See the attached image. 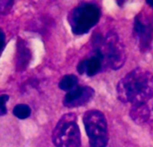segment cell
I'll return each mask as SVG.
<instances>
[{
    "label": "cell",
    "instance_id": "9",
    "mask_svg": "<svg viewBox=\"0 0 153 147\" xmlns=\"http://www.w3.org/2000/svg\"><path fill=\"white\" fill-rule=\"evenodd\" d=\"M130 118L138 125L146 123L151 117V110L146 103L133 104L129 112Z\"/></svg>",
    "mask_w": 153,
    "mask_h": 147
},
{
    "label": "cell",
    "instance_id": "14",
    "mask_svg": "<svg viewBox=\"0 0 153 147\" xmlns=\"http://www.w3.org/2000/svg\"><path fill=\"white\" fill-rule=\"evenodd\" d=\"M85 67H86V58L82 59V61H80V63L77 66V71L80 75H82L85 73Z\"/></svg>",
    "mask_w": 153,
    "mask_h": 147
},
{
    "label": "cell",
    "instance_id": "8",
    "mask_svg": "<svg viewBox=\"0 0 153 147\" xmlns=\"http://www.w3.org/2000/svg\"><path fill=\"white\" fill-rule=\"evenodd\" d=\"M16 59H15V66L16 70L21 72L26 69L28 66L30 57H31V53L30 49L28 48L27 43L22 40H19L17 44H16Z\"/></svg>",
    "mask_w": 153,
    "mask_h": 147
},
{
    "label": "cell",
    "instance_id": "17",
    "mask_svg": "<svg viewBox=\"0 0 153 147\" xmlns=\"http://www.w3.org/2000/svg\"><path fill=\"white\" fill-rule=\"evenodd\" d=\"M6 112H7V109H6L5 105L4 106H0V117L5 115Z\"/></svg>",
    "mask_w": 153,
    "mask_h": 147
},
{
    "label": "cell",
    "instance_id": "18",
    "mask_svg": "<svg viewBox=\"0 0 153 147\" xmlns=\"http://www.w3.org/2000/svg\"><path fill=\"white\" fill-rule=\"evenodd\" d=\"M117 3L119 5H121V4H122V3H125V1H117Z\"/></svg>",
    "mask_w": 153,
    "mask_h": 147
},
{
    "label": "cell",
    "instance_id": "1",
    "mask_svg": "<svg viewBox=\"0 0 153 147\" xmlns=\"http://www.w3.org/2000/svg\"><path fill=\"white\" fill-rule=\"evenodd\" d=\"M118 99L125 103H146L152 98V74L136 67L123 77L117 85Z\"/></svg>",
    "mask_w": 153,
    "mask_h": 147
},
{
    "label": "cell",
    "instance_id": "4",
    "mask_svg": "<svg viewBox=\"0 0 153 147\" xmlns=\"http://www.w3.org/2000/svg\"><path fill=\"white\" fill-rule=\"evenodd\" d=\"M100 9L95 4L83 3L74 8L68 14L67 20L74 34L87 33L94 27L100 18Z\"/></svg>",
    "mask_w": 153,
    "mask_h": 147
},
{
    "label": "cell",
    "instance_id": "7",
    "mask_svg": "<svg viewBox=\"0 0 153 147\" xmlns=\"http://www.w3.org/2000/svg\"><path fill=\"white\" fill-rule=\"evenodd\" d=\"M95 92L90 86H76L69 91L64 98L63 104L66 108H77L89 102Z\"/></svg>",
    "mask_w": 153,
    "mask_h": 147
},
{
    "label": "cell",
    "instance_id": "13",
    "mask_svg": "<svg viewBox=\"0 0 153 147\" xmlns=\"http://www.w3.org/2000/svg\"><path fill=\"white\" fill-rule=\"evenodd\" d=\"M13 1H3L0 2V14H5L13 5Z\"/></svg>",
    "mask_w": 153,
    "mask_h": 147
},
{
    "label": "cell",
    "instance_id": "16",
    "mask_svg": "<svg viewBox=\"0 0 153 147\" xmlns=\"http://www.w3.org/2000/svg\"><path fill=\"white\" fill-rule=\"evenodd\" d=\"M9 96L7 94H2L0 95V106H4L5 103L8 101Z\"/></svg>",
    "mask_w": 153,
    "mask_h": 147
},
{
    "label": "cell",
    "instance_id": "15",
    "mask_svg": "<svg viewBox=\"0 0 153 147\" xmlns=\"http://www.w3.org/2000/svg\"><path fill=\"white\" fill-rule=\"evenodd\" d=\"M4 41H5V35L2 30H0V53L3 50L4 47Z\"/></svg>",
    "mask_w": 153,
    "mask_h": 147
},
{
    "label": "cell",
    "instance_id": "6",
    "mask_svg": "<svg viewBox=\"0 0 153 147\" xmlns=\"http://www.w3.org/2000/svg\"><path fill=\"white\" fill-rule=\"evenodd\" d=\"M134 36L137 40L141 51H148L152 41V17L144 12L135 16L134 24Z\"/></svg>",
    "mask_w": 153,
    "mask_h": 147
},
{
    "label": "cell",
    "instance_id": "12",
    "mask_svg": "<svg viewBox=\"0 0 153 147\" xmlns=\"http://www.w3.org/2000/svg\"><path fill=\"white\" fill-rule=\"evenodd\" d=\"M30 112H31L30 108L26 104H18L13 110V115L19 119H28L30 116Z\"/></svg>",
    "mask_w": 153,
    "mask_h": 147
},
{
    "label": "cell",
    "instance_id": "19",
    "mask_svg": "<svg viewBox=\"0 0 153 147\" xmlns=\"http://www.w3.org/2000/svg\"><path fill=\"white\" fill-rule=\"evenodd\" d=\"M146 3H147L148 4H150V5H152V1H151V0H147V1H146Z\"/></svg>",
    "mask_w": 153,
    "mask_h": 147
},
{
    "label": "cell",
    "instance_id": "10",
    "mask_svg": "<svg viewBox=\"0 0 153 147\" xmlns=\"http://www.w3.org/2000/svg\"><path fill=\"white\" fill-rule=\"evenodd\" d=\"M102 59L97 49H94L91 56L86 58V67L85 73L88 76H93L97 75L102 68Z\"/></svg>",
    "mask_w": 153,
    "mask_h": 147
},
{
    "label": "cell",
    "instance_id": "3",
    "mask_svg": "<svg viewBox=\"0 0 153 147\" xmlns=\"http://www.w3.org/2000/svg\"><path fill=\"white\" fill-rule=\"evenodd\" d=\"M56 147H81V133L75 113H66L58 120L52 133Z\"/></svg>",
    "mask_w": 153,
    "mask_h": 147
},
{
    "label": "cell",
    "instance_id": "2",
    "mask_svg": "<svg viewBox=\"0 0 153 147\" xmlns=\"http://www.w3.org/2000/svg\"><path fill=\"white\" fill-rule=\"evenodd\" d=\"M92 45L101 57L102 64L113 70L120 69L126 59V49L118 34L115 31H109L105 37L95 34L92 38Z\"/></svg>",
    "mask_w": 153,
    "mask_h": 147
},
{
    "label": "cell",
    "instance_id": "11",
    "mask_svg": "<svg viewBox=\"0 0 153 147\" xmlns=\"http://www.w3.org/2000/svg\"><path fill=\"white\" fill-rule=\"evenodd\" d=\"M78 78L74 75H66L59 82L58 86L63 91H71L77 86Z\"/></svg>",
    "mask_w": 153,
    "mask_h": 147
},
{
    "label": "cell",
    "instance_id": "5",
    "mask_svg": "<svg viewBox=\"0 0 153 147\" xmlns=\"http://www.w3.org/2000/svg\"><path fill=\"white\" fill-rule=\"evenodd\" d=\"M83 125L91 147H106L108 143V123L105 115L97 110H91L83 115Z\"/></svg>",
    "mask_w": 153,
    "mask_h": 147
}]
</instances>
